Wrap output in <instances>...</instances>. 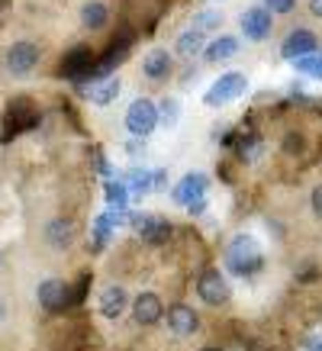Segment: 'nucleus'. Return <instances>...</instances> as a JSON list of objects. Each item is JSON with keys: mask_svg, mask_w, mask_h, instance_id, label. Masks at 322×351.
Returning <instances> with one entry per match:
<instances>
[{"mask_svg": "<svg viewBox=\"0 0 322 351\" xmlns=\"http://www.w3.org/2000/svg\"><path fill=\"white\" fill-rule=\"evenodd\" d=\"M223 261L232 274H251L261 265V248H258V242L251 235H236L232 242L225 245Z\"/></svg>", "mask_w": 322, "mask_h": 351, "instance_id": "f257e3e1", "label": "nucleus"}, {"mask_svg": "<svg viewBox=\"0 0 322 351\" xmlns=\"http://www.w3.org/2000/svg\"><path fill=\"white\" fill-rule=\"evenodd\" d=\"M245 87H248V77L245 75H238V71H229V75H219L213 81V87L206 90L203 97V104L206 107H225V104H232V100H238V97L245 94Z\"/></svg>", "mask_w": 322, "mask_h": 351, "instance_id": "f03ea898", "label": "nucleus"}, {"mask_svg": "<svg viewBox=\"0 0 322 351\" xmlns=\"http://www.w3.org/2000/svg\"><path fill=\"white\" fill-rule=\"evenodd\" d=\"M158 126V107L151 104L149 97H139V100H132L126 110V129L132 132L136 138H149Z\"/></svg>", "mask_w": 322, "mask_h": 351, "instance_id": "7ed1b4c3", "label": "nucleus"}, {"mask_svg": "<svg viewBox=\"0 0 322 351\" xmlns=\"http://www.w3.org/2000/svg\"><path fill=\"white\" fill-rule=\"evenodd\" d=\"M206 191H210V178H206L203 171H190V174H184L181 181L174 184L171 200L177 206H193V203L206 200Z\"/></svg>", "mask_w": 322, "mask_h": 351, "instance_id": "20e7f679", "label": "nucleus"}, {"mask_svg": "<svg viewBox=\"0 0 322 351\" xmlns=\"http://www.w3.org/2000/svg\"><path fill=\"white\" fill-rule=\"evenodd\" d=\"M197 293H200V300H203L206 306L229 303V284H225V277L216 267H206L203 274L197 277Z\"/></svg>", "mask_w": 322, "mask_h": 351, "instance_id": "39448f33", "label": "nucleus"}, {"mask_svg": "<svg viewBox=\"0 0 322 351\" xmlns=\"http://www.w3.org/2000/svg\"><path fill=\"white\" fill-rule=\"evenodd\" d=\"M129 226L151 245L168 242V235H171V223L161 219V216H155V213H129Z\"/></svg>", "mask_w": 322, "mask_h": 351, "instance_id": "423d86ee", "label": "nucleus"}, {"mask_svg": "<svg viewBox=\"0 0 322 351\" xmlns=\"http://www.w3.org/2000/svg\"><path fill=\"white\" fill-rule=\"evenodd\" d=\"M242 32H245L251 43H261V39H268L271 36V26H274V13L264 10V7H248L242 13Z\"/></svg>", "mask_w": 322, "mask_h": 351, "instance_id": "0eeeda50", "label": "nucleus"}, {"mask_svg": "<svg viewBox=\"0 0 322 351\" xmlns=\"http://www.w3.org/2000/svg\"><path fill=\"white\" fill-rule=\"evenodd\" d=\"M319 52V43H316V32L312 29H293L284 39V45H280V55L287 58V62H297V58H303V55H312Z\"/></svg>", "mask_w": 322, "mask_h": 351, "instance_id": "6e6552de", "label": "nucleus"}, {"mask_svg": "<svg viewBox=\"0 0 322 351\" xmlns=\"http://www.w3.org/2000/svg\"><path fill=\"white\" fill-rule=\"evenodd\" d=\"M39 62V45L36 43H13L7 49V68L13 75H29Z\"/></svg>", "mask_w": 322, "mask_h": 351, "instance_id": "1a4fd4ad", "label": "nucleus"}, {"mask_svg": "<svg viewBox=\"0 0 322 351\" xmlns=\"http://www.w3.org/2000/svg\"><path fill=\"white\" fill-rule=\"evenodd\" d=\"M168 329L177 335V339H187V335H193V332L200 329V316L193 313V306H184V303H174V306H168Z\"/></svg>", "mask_w": 322, "mask_h": 351, "instance_id": "9d476101", "label": "nucleus"}, {"mask_svg": "<svg viewBox=\"0 0 322 351\" xmlns=\"http://www.w3.org/2000/svg\"><path fill=\"white\" fill-rule=\"evenodd\" d=\"M132 319L139 326H155L158 319H164V303L158 300V293H151V290L139 293L132 303Z\"/></svg>", "mask_w": 322, "mask_h": 351, "instance_id": "9b49d317", "label": "nucleus"}, {"mask_svg": "<svg viewBox=\"0 0 322 351\" xmlns=\"http://www.w3.org/2000/svg\"><path fill=\"white\" fill-rule=\"evenodd\" d=\"M84 97L97 107H107L119 97V77H90V84H84Z\"/></svg>", "mask_w": 322, "mask_h": 351, "instance_id": "f8f14e48", "label": "nucleus"}, {"mask_svg": "<svg viewBox=\"0 0 322 351\" xmlns=\"http://www.w3.org/2000/svg\"><path fill=\"white\" fill-rule=\"evenodd\" d=\"M68 284L64 280H42L39 284V290H36V297H39V306L42 309H49V313H55V309H62L64 303H68Z\"/></svg>", "mask_w": 322, "mask_h": 351, "instance_id": "ddd939ff", "label": "nucleus"}, {"mask_svg": "<svg viewBox=\"0 0 322 351\" xmlns=\"http://www.w3.org/2000/svg\"><path fill=\"white\" fill-rule=\"evenodd\" d=\"M62 71L68 77H77V75H90L94 71V52L87 49V45H75L71 52L64 55V64Z\"/></svg>", "mask_w": 322, "mask_h": 351, "instance_id": "4468645a", "label": "nucleus"}, {"mask_svg": "<svg viewBox=\"0 0 322 351\" xmlns=\"http://www.w3.org/2000/svg\"><path fill=\"white\" fill-rule=\"evenodd\" d=\"M142 75L151 77V81H161V77L171 75V55H168V49H151L142 58Z\"/></svg>", "mask_w": 322, "mask_h": 351, "instance_id": "2eb2a0df", "label": "nucleus"}, {"mask_svg": "<svg viewBox=\"0 0 322 351\" xmlns=\"http://www.w3.org/2000/svg\"><path fill=\"white\" fill-rule=\"evenodd\" d=\"M126 303H129V297L119 284H110V287H103V293H100V313H103L107 319H119Z\"/></svg>", "mask_w": 322, "mask_h": 351, "instance_id": "dca6fc26", "label": "nucleus"}, {"mask_svg": "<svg viewBox=\"0 0 322 351\" xmlns=\"http://www.w3.org/2000/svg\"><path fill=\"white\" fill-rule=\"evenodd\" d=\"M45 242L52 245V248H68V245L75 242V223L71 219H52V223L45 226Z\"/></svg>", "mask_w": 322, "mask_h": 351, "instance_id": "f3484780", "label": "nucleus"}, {"mask_svg": "<svg viewBox=\"0 0 322 351\" xmlns=\"http://www.w3.org/2000/svg\"><path fill=\"white\" fill-rule=\"evenodd\" d=\"M119 181L129 187V197H142V193H151L155 191V174L145 168H132L126 178H119Z\"/></svg>", "mask_w": 322, "mask_h": 351, "instance_id": "a211bd4d", "label": "nucleus"}, {"mask_svg": "<svg viewBox=\"0 0 322 351\" xmlns=\"http://www.w3.org/2000/svg\"><path fill=\"white\" fill-rule=\"evenodd\" d=\"M236 52H238V39H236V36H219V39H213V43L203 49L206 62H225V58H232Z\"/></svg>", "mask_w": 322, "mask_h": 351, "instance_id": "6ab92c4d", "label": "nucleus"}, {"mask_svg": "<svg viewBox=\"0 0 322 351\" xmlns=\"http://www.w3.org/2000/svg\"><path fill=\"white\" fill-rule=\"evenodd\" d=\"M177 55L181 58H193V55H200L206 49V36L203 32H197V29H184L181 36H177Z\"/></svg>", "mask_w": 322, "mask_h": 351, "instance_id": "aec40b11", "label": "nucleus"}, {"mask_svg": "<svg viewBox=\"0 0 322 351\" xmlns=\"http://www.w3.org/2000/svg\"><path fill=\"white\" fill-rule=\"evenodd\" d=\"M110 20V10L107 3H100V0H90V3H84L81 7V23H84L87 29H103Z\"/></svg>", "mask_w": 322, "mask_h": 351, "instance_id": "412c9836", "label": "nucleus"}, {"mask_svg": "<svg viewBox=\"0 0 322 351\" xmlns=\"http://www.w3.org/2000/svg\"><path fill=\"white\" fill-rule=\"evenodd\" d=\"M300 75L306 77H316V81H322V52H312V55H303V58H297V62H290Z\"/></svg>", "mask_w": 322, "mask_h": 351, "instance_id": "4be33fe9", "label": "nucleus"}, {"mask_svg": "<svg viewBox=\"0 0 322 351\" xmlns=\"http://www.w3.org/2000/svg\"><path fill=\"white\" fill-rule=\"evenodd\" d=\"M219 23H223V13L219 10H203V13H197L190 20V29H197V32H210V29H219Z\"/></svg>", "mask_w": 322, "mask_h": 351, "instance_id": "5701e85b", "label": "nucleus"}, {"mask_svg": "<svg viewBox=\"0 0 322 351\" xmlns=\"http://www.w3.org/2000/svg\"><path fill=\"white\" fill-rule=\"evenodd\" d=\"M107 203L110 210H123L129 203V187L123 181H107Z\"/></svg>", "mask_w": 322, "mask_h": 351, "instance_id": "b1692460", "label": "nucleus"}, {"mask_svg": "<svg viewBox=\"0 0 322 351\" xmlns=\"http://www.w3.org/2000/svg\"><path fill=\"white\" fill-rule=\"evenodd\" d=\"M177 110H181V107H177V100H174V97L161 100V104H158V123H161V126L171 129L174 123H177Z\"/></svg>", "mask_w": 322, "mask_h": 351, "instance_id": "393cba45", "label": "nucleus"}, {"mask_svg": "<svg viewBox=\"0 0 322 351\" xmlns=\"http://www.w3.org/2000/svg\"><path fill=\"white\" fill-rule=\"evenodd\" d=\"M293 7H297V0H264V10L280 13V16H284V13H290Z\"/></svg>", "mask_w": 322, "mask_h": 351, "instance_id": "a878e982", "label": "nucleus"}, {"mask_svg": "<svg viewBox=\"0 0 322 351\" xmlns=\"http://www.w3.org/2000/svg\"><path fill=\"white\" fill-rule=\"evenodd\" d=\"M310 203H312V213L322 219V184H316V191H312V200Z\"/></svg>", "mask_w": 322, "mask_h": 351, "instance_id": "bb28decb", "label": "nucleus"}, {"mask_svg": "<svg viewBox=\"0 0 322 351\" xmlns=\"http://www.w3.org/2000/svg\"><path fill=\"white\" fill-rule=\"evenodd\" d=\"M310 13L322 20V0H310Z\"/></svg>", "mask_w": 322, "mask_h": 351, "instance_id": "cd10ccee", "label": "nucleus"}, {"mask_svg": "<svg viewBox=\"0 0 322 351\" xmlns=\"http://www.w3.org/2000/svg\"><path fill=\"white\" fill-rule=\"evenodd\" d=\"M187 210H190V216H200L206 210V200H200V203H193V206H187Z\"/></svg>", "mask_w": 322, "mask_h": 351, "instance_id": "c85d7f7f", "label": "nucleus"}, {"mask_svg": "<svg viewBox=\"0 0 322 351\" xmlns=\"http://www.w3.org/2000/svg\"><path fill=\"white\" fill-rule=\"evenodd\" d=\"M306 351H322V339H310V345H306Z\"/></svg>", "mask_w": 322, "mask_h": 351, "instance_id": "c756f323", "label": "nucleus"}, {"mask_svg": "<svg viewBox=\"0 0 322 351\" xmlns=\"http://www.w3.org/2000/svg\"><path fill=\"white\" fill-rule=\"evenodd\" d=\"M3 316H7V309H3V303H0V319H3Z\"/></svg>", "mask_w": 322, "mask_h": 351, "instance_id": "7c9ffc66", "label": "nucleus"}, {"mask_svg": "<svg viewBox=\"0 0 322 351\" xmlns=\"http://www.w3.org/2000/svg\"><path fill=\"white\" fill-rule=\"evenodd\" d=\"M200 351H219V348H213V345H206V348H200Z\"/></svg>", "mask_w": 322, "mask_h": 351, "instance_id": "2f4dec72", "label": "nucleus"}]
</instances>
